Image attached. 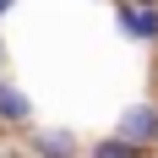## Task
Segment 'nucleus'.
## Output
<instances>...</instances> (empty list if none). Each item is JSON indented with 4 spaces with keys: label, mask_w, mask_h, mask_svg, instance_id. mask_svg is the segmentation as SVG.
<instances>
[{
    "label": "nucleus",
    "mask_w": 158,
    "mask_h": 158,
    "mask_svg": "<svg viewBox=\"0 0 158 158\" xmlns=\"http://www.w3.org/2000/svg\"><path fill=\"white\" fill-rule=\"evenodd\" d=\"M16 11V0H0V22H6V16H11Z\"/></svg>",
    "instance_id": "423d86ee"
},
{
    "label": "nucleus",
    "mask_w": 158,
    "mask_h": 158,
    "mask_svg": "<svg viewBox=\"0 0 158 158\" xmlns=\"http://www.w3.org/2000/svg\"><path fill=\"white\" fill-rule=\"evenodd\" d=\"M114 33L126 44L158 49V6H131V0H114Z\"/></svg>",
    "instance_id": "7ed1b4c3"
},
{
    "label": "nucleus",
    "mask_w": 158,
    "mask_h": 158,
    "mask_svg": "<svg viewBox=\"0 0 158 158\" xmlns=\"http://www.w3.org/2000/svg\"><path fill=\"white\" fill-rule=\"evenodd\" d=\"M33 120H38L33 93H27L16 77H6V71H0V131H6V136H27Z\"/></svg>",
    "instance_id": "f257e3e1"
},
{
    "label": "nucleus",
    "mask_w": 158,
    "mask_h": 158,
    "mask_svg": "<svg viewBox=\"0 0 158 158\" xmlns=\"http://www.w3.org/2000/svg\"><path fill=\"white\" fill-rule=\"evenodd\" d=\"M0 71H6V44H0Z\"/></svg>",
    "instance_id": "0eeeda50"
},
{
    "label": "nucleus",
    "mask_w": 158,
    "mask_h": 158,
    "mask_svg": "<svg viewBox=\"0 0 158 158\" xmlns=\"http://www.w3.org/2000/svg\"><path fill=\"white\" fill-rule=\"evenodd\" d=\"M114 131H120L126 142H136L142 153H158V98H136V104H126V109L114 114Z\"/></svg>",
    "instance_id": "f03ea898"
},
{
    "label": "nucleus",
    "mask_w": 158,
    "mask_h": 158,
    "mask_svg": "<svg viewBox=\"0 0 158 158\" xmlns=\"http://www.w3.org/2000/svg\"><path fill=\"white\" fill-rule=\"evenodd\" d=\"M87 158H153V153H142L136 142H126L120 131H104V136L87 142Z\"/></svg>",
    "instance_id": "39448f33"
},
{
    "label": "nucleus",
    "mask_w": 158,
    "mask_h": 158,
    "mask_svg": "<svg viewBox=\"0 0 158 158\" xmlns=\"http://www.w3.org/2000/svg\"><path fill=\"white\" fill-rule=\"evenodd\" d=\"M27 158H87L82 136L71 126H33L27 131Z\"/></svg>",
    "instance_id": "20e7f679"
}]
</instances>
